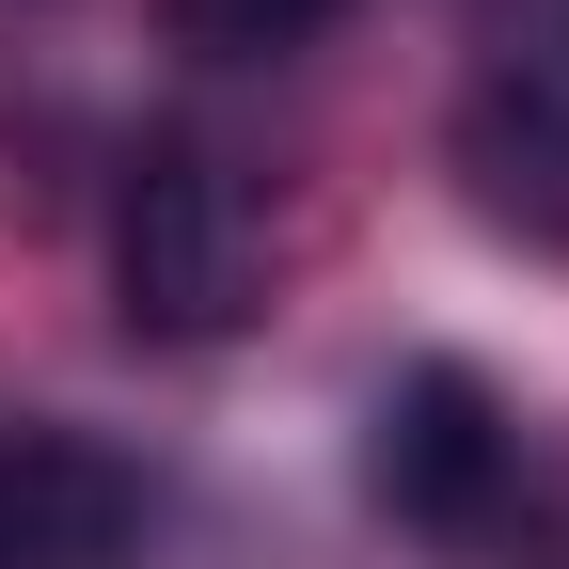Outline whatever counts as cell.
Here are the masks:
<instances>
[{"label": "cell", "instance_id": "obj_1", "mask_svg": "<svg viewBox=\"0 0 569 569\" xmlns=\"http://www.w3.org/2000/svg\"><path fill=\"white\" fill-rule=\"evenodd\" d=\"M365 490L427 538V553H475V569H553V507H538V459L507 396H490L475 365H411L380 396V443H365Z\"/></svg>", "mask_w": 569, "mask_h": 569}, {"label": "cell", "instance_id": "obj_2", "mask_svg": "<svg viewBox=\"0 0 569 569\" xmlns=\"http://www.w3.org/2000/svg\"><path fill=\"white\" fill-rule=\"evenodd\" d=\"M111 284H127V332L206 348L253 317V190L206 159V142H142L127 206H111Z\"/></svg>", "mask_w": 569, "mask_h": 569}, {"label": "cell", "instance_id": "obj_4", "mask_svg": "<svg viewBox=\"0 0 569 569\" xmlns=\"http://www.w3.org/2000/svg\"><path fill=\"white\" fill-rule=\"evenodd\" d=\"M475 159H490V190H553L569 174V0H522V32H507V80L475 96Z\"/></svg>", "mask_w": 569, "mask_h": 569}, {"label": "cell", "instance_id": "obj_3", "mask_svg": "<svg viewBox=\"0 0 569 569\" xmlns=\"http://www.w3.org/2000/svg\"><path fill=\"white\" fill-rule=\"evenodd\" d=\"M142 459L96 427L17 411L0 427V569H142Z\"/></svg>", "mask_w": 569, "mask_h": 569}, {"label": "cell", "instance_id": "obj_5", "mask_svg": "<svg viewBox=\"0 0 569 569\" xmlns=\"http://www.w3.org/2000/svg\"><path fill=\"white\" fill-rule=\"evenodd\" d=\"M348 17V0H174V32L206 48V63H269V48H317Z\"/></svg>", "mask_w": 569, "mask_h": 569}]
</instances>
